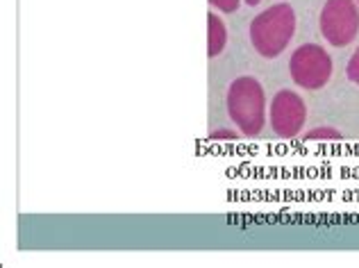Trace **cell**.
<instances>
[{"mask_svg": "<svg viewBox=\"0 0 359 268\" xmlns=\"http://www.w3.org/2000/svg\"><path fill=\"white\" fill-rule=\"evenodd\" d=\"M294 32H296V14L287 3H278L269 7L266 12L255 16L250 23L252 48L262 57H266V60H273V57L285 53V48L294 39Z\"/></svg>", "mask_w": 359, "mask_h": 268, "instance_id": "cell-1", "label": "cell"}, {"mask_svg": "<svg viewBox=\"0 0 359 268\" xmlns=\"http://www.w3.org/2000/svg\"><path fill=\"white\" fill-rule=\"evenodd\" d=\"M228 114L245 137H257L266 126V93L262 84L243 75L230 84Z\"/></svg>", "mask_w": 359, "mask_h": 268, "instance_id": "cell-2", "label": "cell"}, {"mask_svg": "<svg viewBox=\"0 0 359 268\" xmlns=\"http://www.w3.org/2000/svg\"><path fill=\"white\" fill-rule=\"evenodd\" d=\"M289 73L298 87L307 91L323 89L332 78V57L325 48L316 43H305L294 51L289 60Z\"/></svg>", "mask_w": 359, "mask_h": 268, "instance_id": "cell-3", "label": "cell"}, {"mask_svg": "<svg viewBox=\"0 0 359 268\" xmlns=\"http://www.w3.org/2000/svg\"><path fill=\"white\" fill-rule=\"evenodd\" d=\"M318 25L320 34L330 46H351L359 32V3L357 0H325Z\"/></svg>", "mask_w": 359, "mask_h": 268, "instance_id": "cell-4", "label": "cell"}, {"mask_svg": "<svg viewBox=\"0 0 359 268\" xmlns=\"http://www.w3.org/2000/svg\"><path fill=\"white\" fill-rule=\"evenodd\" d=\"M307 121V107L305 100L296 91H280L271 100L269 107V123L273 132L282 139H296L305 128Z\"/></svg>", "mask_w": 359, "mask_h": 268, "instance_id": "cell-5", "label": "cell"}, {"mask_svg": "<svg viewBox=\"0 0 359 268\" xmlns=\"http://www.w3.org/2000/svg\"><path fill=\"white\" fill-rule=\"evenodd\" d=\"M225 43H228V27H225L223 18L219 14H207V55L216 57L223 53Z\"/></svg>", "mask_w": 359, "mask_h": 268, "instance_id": "cell-6", "label": "cell"}, {"mask_svg": "<svg viewBox=\"0 0 359 268\" xmlns=\"http://www.w3.org/2000/svg\"><path fill=\"white\" fill-rule=\"evenodd\" d=\"M341 132L334 128H314L305 134V141H339Z\"/></svg>", "mask_w": 359, "mask_h": 268, "instance_id": "cell-7", "label": "cell"}, {"mask_svg": "<svg viewBox=\"0 0 359 268\" xmlns=\"http://www.w3.org/2000/svg\"><path fill=\"white\" fill-rule=\"evenodd\" d=\"M346 75H348V80L359 84V48L353 53V57L348 60V66H346Z\"/></svg>", "mask_w": 359, "mask_h": 268, "instance_id": "cell-8", "label": "cell"}, {"mask_svg": "<svg viewBox=\"0 0 359 268\" xmlns=\"http://www.w3.org/2000/svg\"><path fill=\"white\" fill-rule=\"evenodd\" d=\"M239 3L241 0H210V5L216 7L219 12H225V14H232L239 9Z\"/></svg>", "mask_w": 359, "mask_h": 268, "instance_id": "cell-9", "label": "cell"}, {"mask_svg": "<svg viewBox=\"0 0 359 268\" xmlns=\"http://www.w3.org/2000/svg\"><path fill=\"white\" fill-rule=\"evenodd\" d=\"M210 139H214V141H234V139H239V134L230 132V130H216V132L210 134Z\"/></svg>", "mask_w": 359, "mask_h": 268, "instance_id": "cell-10", "label": "cell"}, {"mask_svg": "<svg viewBox=\"0 0 359 268\" xmlns=\"http://www.w3.org/2000/svg\"><path fill=\"white\" fill-rule=\"evenodd\" d=\"M245 3H248V5H259L262 0H245Z\"/></svg>", "mask_w": 359, "mask_h": 268, "instance_id": "cell-11", "label": "cell"}, {"mask_svg": "<svg viewBox=\"0 0 359 268\" xmlns=\"http://www.w3.org/2000/svg\"><path fill=\"white\" fill-rule=\"evenodd\" d=\"M357 3H359V0H357Z\"/></svg>", "mask_w": 359, "mask_h": 268, "instance_id": "cell-12", "label": "cell"}]
</instances>
